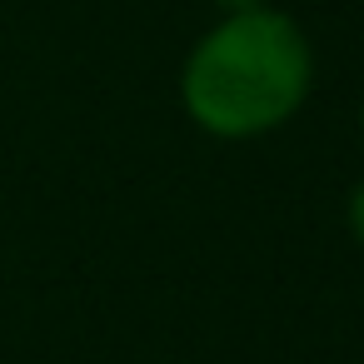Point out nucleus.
Listing matches in <instances>:
<instances>
[{
	"mask_svg": "<svg viewBox=\"0 0 364 364\" xmlns=\"http://www.w3.org/2000/svg\"><path fill=\"white\" fill-rule=\"evenodd\" d=\"M314 50L294 16L259 6L220 16L180 65V105L210 140H259L299 115Z\"/></svg>",
	"mask_w": 364,
	"mask_h": 364,
	"instance_id": "1",
	"label": "nucleus"
},
{
	"mask_svg": "<svg viewBox=\"0 0 364 364\" xmlns=\"http://www.w3.org/2000/svg\"><path fill=\"white\" fill-rule=\"evenodd\" d=\"M344 225H349V240L364 250V180L349 190V200H344Z\"/></svg>",
	"mask_w": 364,
	"mask_h": 364,
	"instance_id": "2",
	"label": "nucleus"
},
{
	"mask_svg": "<svg viewBox=\"0 0 364 364\" xmlns=\"http://www.w3.org/2000/svg\"><path fill=\"white\" fill-rule=\"evenodd\" d=\"M215 11H225V16H235V11H259V6H269V0H210Z\"/></svg>",
	"mask_w": 364,
	"mask_h": 364,
	"instance_id": "3",
	"label": "nucleus"
},
{
	"mask_svg": "<svg viewBox=\"0 0 364 364\" xmlns=\"http://www.w3.org/2000/svg\"><path fill=\"white\" fill-rule=\"evenodd\" d=\"M359 140H364V100H359Z\"/></svg>",
	"mask_w": 364,
	"mask_h": 364,
	"instance_id": "4",
	"label": "nucleus"
}]
</instances>
